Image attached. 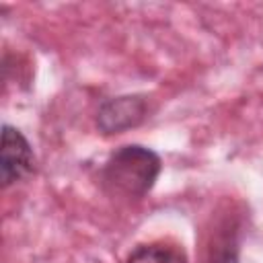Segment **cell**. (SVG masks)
<instances>
[{
	"instance_id": "3957f363",
	"label": "cell",
	"mask_w": 263,
	"mask_h": 263,
	"mask_svg": "<svg viewBox=\"0 0 263 263\" xmlns=\"http://www.w3.org/2000/svg\"><path fill=\"white\" fill-rule=\"evenodd\" d=\"M148 113H150V105L146 95L142 92L117 95V97L105 99L99 105L95 123L103 136H115L142 125Z\"/></svg>"
},
{
	"instance_id": "5b68a950",
	"label": "cell",
	"mask_w": 263,
	"mask_h": 263,
	"mask_svg": "<svg viewBox=\"0 0 263 263\" xmlns=\"http://www.w3.org/2000/svg\"><path fill=\"white\" fill-rule=\"evenodd\" d=\"M125 263H189V259L179 245L154 240V242H144L132 249Z\"/></svg>"
},
{
	"instance_id": "277c9868",
	"label": "cell",
	"mask_w": 263,
	"mask_h": 263,
	"mask_svg": "<svg viewBox=\"0 0 263 263\" xmlns=\"http://www.w3.org/2000/svg\"><path fill=\"white\" fill-rule=\"evenodd\" d=\"M240 224L232 218L220 220L203 247L201 263H240Z\"/></svg>"
},
{
	"instance_id": "6da1fadb",
	"label": "cell",
	"mask_w": 263,
	"mask_h": 263,
	"mask_svg": "<svg viewBox=\"0 0 263 263\" xmlns=\"http://www.w3.org/2000/svg\"><path fill=\"white\" fill-rule=\"evenodd\" d=\"M162 171L158 152L142 144H123L109 154L101 168V187L107 195L136 201L146 197Z\"/></svg>"
},
{
	"instance_id": "7a4b0ae2",
	"label": "cell",
	"mask_w": 263,
	"mask_h": 263,
	"mask_svg": "<svg viewBox=\"0 0 263 263\" xmlns=\"http://www.w3.org/2000/svg\"><path fill=\"white\" fill-rule=\"evenodd\" d=\"M37 171V158L27 136L10 125L2 123V146H0V185L8 189L21 181H27Z\"/></svg>"
}]
</instances>
